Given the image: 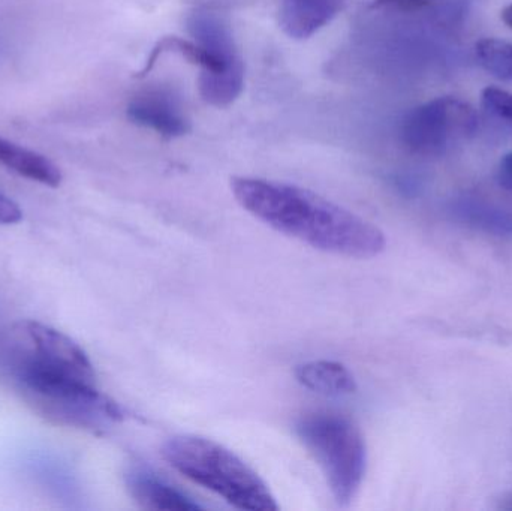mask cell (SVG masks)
I'll use <instances>...</instances> for the list:
<instances>
[{
  "mask_svg": "<svg viewBox=\"0 0 512 511\" xmlns=\"http://www.w3.org/2000/svg\"><path fill=\"white\" fill-rule=\"evenodd\" d=\"M477 128V113L468 102L444 96L409 111L403 119L400 135L409 152L435 156L444 153L454 141L471 137Z\"/></svg>",
  "mask_w": 512,
  "mask_h": 511,
  "instance_id": "obj_6",
  "label": "cell"
},
{
  "mask_svg": "<svg viewBox=\"0 0 512 511\" xmlns=\"http://www.w3.org/2000/svg\"><path fill=\"white\" fill-rule=\"evenodd\" d=\"M21 218H23V213L18 204L0 192V225L17 224Z\"/></svg>",
  "mask_w": 512,
  "mask_h": 511,
  "instance_id": "obj_16",
  "label": "cell"
},
{
  "mask_svg": "<svg viewBox=\"0 0 512 511\" xmlns=\"http://www.w3.org/2000/svg\"><path fill=\"white\" fill-rule=\"evenodd\" d=\"M295 378L301 386L327 396L352 395L357 390L354 374L339 362L312 360L295 368Z\"/></svg>",
  "mask_w": 512,
  "mask_h": 511,
  "instance_id": "obj_11",
  "label": "cell"
},
{
  "mask_svg": "<svg viewBox=\"0 0 512 511\" xmlns=\"http://www.w3.org/2000/svg\"><path fill=\"white\" fill-rule=\"evenodd\" d=\"M237 203L268 227L312 248L342 257H378L385 234L351 210L300 186L259 177H234Z\"/></svg>",
  "mask_w": 512,
  "mask_h": 511,
  "instance_id": "obj_1",
  "label": "cell"
},
{
  "mask_svg": "<svg viewBox=\"0 0 512 511\" xmlns=\"http://www.w3.org/2000/svg\"><path fill=\"white\" fill-rule=\"evenodd\" d=\"M0 165L24 179L57 188L62 183V171L47 156L0 137Z\"/></svg>",
  "mask_w": 512,
  "mask_h": 511,
  "instance_id": "obj_10",
  "label": "cell"
},
{
  "mask_svg": "<svg viewBox=\"0 0 512 511\" xmlns=\"http://www.w3.org/2000/svg\"><path fill=\"white\" fill-rule=\"evenodd\" d=\"M128 119L135 125L173 140L191 131V122L183 110L182 102L168 87H150L141 90L126 108Z\"/></svg>",
  "mask_w": 512,
  "mask_h": 511,
  "instance_id": "obj_7",
  "label": "cell"
},
{
  "mask_svg": "<svg viewBox=\"0 0 512 511\" xmlns=\"http://www.w3.org/2000/svg\"><path fill=\"white\" fill-rule=\"evenodd\" d=\"M483 105L499 119L512 125V93L499 87L489 86L481 93Z\"/></svg>",
  "mask_w": 512,
  "mask_h": 511,
  "instance_id": "obj_14",
  "label": "cell"
},
{
  "mask_svg": "<svg viewBox=\"0 0 512 511\" xmlns=\"http://www.w3.org/2000/svg\"><path fill=\"white\" fill-rule=\"evenodd\" d=\"M433 5V0H373L370 8L373 11L399 12V14H415L426 11Z\"/></svg>",
  "mask_w": 512,
  "mask_h": 511,
  "instance_id": "obj_15",
  "label": "cell"
},
{
  "mask_svg": "<svg viewBox=\"0 0 512 511\" xmlns=\"http://www.w3.org/2000/svg\"><path fill=\"white\" fill-rule=\"evenodd\" d=\"M501 17L502 20H504V23L512 29V3L511 5H508L504 11H502Z\"/></svg>",
  "mask_w": 512,
  "mask_h": 511,
  "instance_id": "obj_19",
  "label": "cell"
},
{
  "mask_svg": "<svg viewBox=\"0 0 512 511\" xmlns=\"http://www.w3.org/2000/svg\"><path fill=\"white\" fill-rule=\"evenodd\" d=\"M343 3L345 0H282L280 24L291 38L307 39L330 24Z\"/></svg>",
  "mask_w": 512,
  "mask_h": 511,
  "instance_id": "obj_9",
  "label": "cell"
},
{
  "mask_svg": "<svg viewBox=\"0 0 512 511\" xmlns=\"http://www.w3.org/2000/svg\"><path fill=\"white\" fill-rule=\"evenodd\" d=\"M499 182L504 189L512 194V152L502 158L501 174H499Z\"/></svg>",
  "mask_w": 512,
  "mask_h": 511,
  "instance_id": "obj_17",
  "label": "cell"
},
{
  "mask_svg": "<svg viewBox=\"0 0 512 511\" xmlns=\"http://www.w3.org/2000/svg\"><path fill=\"white\" fill-rule=\"evenodd\" d=\"M477 57L483 68L499 78L512 80V44L498 38H484L477 42Z\"/></svg>",
  "mask_w": 512,
  "mask_h": 511,
  "instance_id": "obj_13",
  "label": "cell"
},
{
  "mask_svg": "<svg viewBox=\"0 0 512 511\" xmlns=\"http://www.w3.org/2000/svg\"><path fill=\"white\" fill-rule=\"evenodd\" d=\"M0 375L20 396L57 384H96L83 348L38 321H18L0 330Z\"/></svg>",
  "mask_w": 512,
  "mask_h": 511,
  "instance_id": "obj_2",
  "label": "cell"
},
{
  "mask_svg": "<svg viewBox=\"0 0 512 511\" xmlns=\"http://www.w3.org/2000/svg\"><path fill=\"white\" fill-rule=\"evenodd\" d=\"M188 30L215 63L213 74L200 75L201 98L213 107H228L245 87V63L230 21L215 9L197 8L189 14Z\"/></svg>",
  "mask_w": 512,
  "mask_h": 511,
  "instance_id": "obj_5",
  "label": "cell"
},
{
  "mask_svg": "<svg viewBox=\"0 0 512 511\" xmlns=\"http://www.w3.org/2000/svg\"><path fill=\"white\" fill-rule=\"evenodd\" d=\"M496 509L502 511H512V491L508 492V494L502 495L498 500V506Z\"/></svg>",
  "mask_w": 512,
  "mask_h": 511,
  "instance_id": "obj_18",
  "label": "cell"
},
{
  "mask_svg": "<svg viewBox=\"0 0 512 511\" xmlns=\"http://www.w3.org/2000/svg\"><path fill=\"white\" fill-rule=\"evenodd\" d=\"M456 213L472 227L498 236H512V210L483 201L466 200L457 204Z\"/></svg>",
  "mask_w": 512,
  "mask_h": 511,
  "instance_id": "obj_12",
  "label": "cell"
},
{
  "mask_svg": "<svg viewBox=\"0 0 512 511\" xmlns=\"http://www.w3.org/2000/svg\"><path fill=\"white\" fill-rule=\"evenodd\" d=\"M129 494L138 506L147 510L198 511L203 507L183 494L174 486L168 485L150 471L134 468L126 476Z\"/></svg>",
  "mask_w": 512,
  "mask_h": 511,
  "instance_id": "obj_8",
  "label": "cell"
},
{
  "mask_svg": "<svg viewBox=\"0 0 512 511\" xmlns=\"http://www.w3.org/2000/svg\"><path fill=\"white\" fill-rule=\"evenodd\" d=\"M295 432L321 468L336 503L348 507L366 474V441L360 428L342 414L318 411L301 417Z\"/></svg>",
  "mask_w": 512,
  "mask_h": 511,
  "instance_id": "obj_4",
  "label": "cell"
},
{
  "mask_svg": "<svg viewBox=\"0 0 512 511\" xmlns=\"http://www.w3.org/2000/svg\"><path fill=\"white\" fill-rule=\"evenodd\" d=\"M165 461L186 479L215 492L239 510L277 511L267 483L227 447L197 435H179L162 446Z\"/></svg>",
  "mask_w": 512,
  "mask_h": 511,
  "instance_id": "obj_3",
  "label": "cell"
}]
</instances>
